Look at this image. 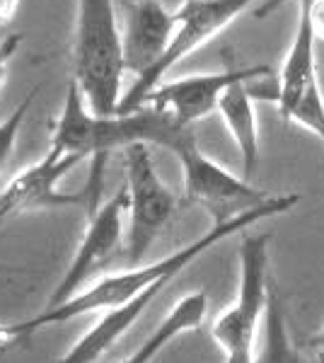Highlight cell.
I'll return each mask as SVG.
<instances>
[{
	"label": "cell",
	"mask_w": 324,
	"mask_h": 363,
	"mask_svg": "<svg viewBox=\"0 0 324 363\" xmlns=\"http://www.w3.org/2000/svg\"><path fill=\"white\" fill-rule=\"evenodd\" d=\"M298 203H300V194H279V196L271 194L269 201L245 211L238 218L225 220V223H213V228H208L201 238H196L194 242L179 247L177 252H172V255L150 262V264H135L131 269H123V272L109 274V277L99 279L97 284H92L90 289H82L78 296H73L70 301L61 303V306L44 308L39 315H34V318H29V320L13 322V325H0V332H3L10 342L17 344L20 339L34 335V332L44 330V327L63 325V322L82 318V315L104 313V310L119 308L123 303L133 301L135 296H140L143 291L152 289L155 284H169L177 274L184 272L194 259H199L203 252L216 247L218 242L238 235V233H245L247 228L262 223V220L288 213V211L296 208Z\"/></svg>",
	"instance_id": "1"
},
{
	"label": "cell",
	"mask_w": 324,
	"mask_h": 363,
	"mask_svg": "<svg viewBox=\"0 0 324 363\" xmlns=\"http://www.w3.org/2000/svg\"><path fill=\"white\" fill-rule=\"evenodd\" d=\"M191 136H196L194 126L179 124L169 114L152 107L111 116L92 114L78 83L70 80L49 150L58 155H78L82 160L92 157L95 165H104L114 150H126L128 145H162L174 153Z\"/></svg>",
	"instance_id": "2"
},
{
	"label": "cell",
	"mask_w": 324,
	"mask_h": 363,
	"mask_svg": "<svg viewBox=\"0 0 324 363\" xmlns=\"http://www.w3.org/2000/svg\"><path fill=\"white\" fill-rule=\"evenodd\" d=\"M75 75L87 107L97 116L119 114L123 54L114 0H78L75 8Z\"/></svg>",
	"instance_id": "3"
},
{
	"label": "cell",
	"mask_w": 324,
	"mask_h": 363,
	"mask_svg": "<svg viewBox=\"0 0 324 363\" xmlns=\"http://www.w3.org/2000/svg\"><path fill=\"white\" fill-rule=\"evenodd\" d=\"M240 284L233 306L223 310L211 325V337L225 356V363L255 361L257 330L264 322L271 294L269 281V235L255 233L240 242Z\"/></svg>",
	"instance_id": "4"
},
{
	"label": "cell",
	"mask_w": 324,
	"mask_h": 363,
	"mask_svg": "<svg viewBox=\"0 0 324 363\" xmlns=\"http://www.w3.org/2000/svg\"><path fill=\"white\" fill-rule=\"evenodd\" d=\"M252 3L255 0H181L179 10L174 13L177 29L167 51H164L150 73H145L143 78H135L133 85L123 92L119 114H128L143 107L150 92L157 85H162V78L177 63L184 61L186 56H191L196 49H201L216 34H220Z\"/></svg>",
	"instance_id": "5"
},
{
	"label": "cell",
	"mask_w": 324,
	"mask_h": 363,
	"mask_svg": "<svg viewBox=\"0 0 324 363\" xmlns=\"http://www.w3.org/2000/svg\"><path fill=\"white\" fill-rule=\"evenodd\" d=\"M126 165V194H128V235L126 257L131 267L143 264L160 233L169 225L177 208V199L160 179L148 145L135 143L123 150Z\"/></svg>",
	"instance_id": "6"
},
{
	"label": "cell",
	"mask_w": 324,
	"mask_h": 363,
	"mask_svg": "<svg viewBox=\"0 0 324 363\" xmlns=\"http://www.w3.org/2000/svg\"><path fill=\"white\" fill-rule=\"evenodd\" d=\"M174 155L181 165L186 201L208 211L213 223H225V220L238 218L245 211L271 199L267 191L252 186L245 177H238L230 169L218 165L213 157L206 155L199 148L196 136L186 138L174 150Z\"/></svg>",
	"instance_id": "7"
},
{
	"label": "cell",
	"mask_w": 324,
	"mask_h": 363,
	"mask_svg": "<svg viewBox=\"0 0 324 363\" xmlns=\"http://www.w3.org/2000/svg\"><path fill=\"white\" fill-rule=\"evenodd\" d=\"M123 213H128V194L126 186H119L109 201H102L95 213L87 216V230L82 235L73 259L58 281L54 294L46 301V308H56L70 301L82 291V284L92 277V272L116 250L123 238Z\"/></svg>",
	"instance_id": "8"
},
{
	"label": "cell",
	"mask_w": 324,
	"mask_h": 363,
	"mask_svg": "<svg viewBox=\"0 0 324 363\" xmlns=\"http://www.w3.org/2000/svg\"><path fill=\"white\" fill-rule=\"evenodd\" d=\"M267 66H228L220 73H201L186 75V78L162 83L150 92L143 107L160 109L169 114L174 121L184 126H194L196 121L206 119L211 112H218L220 97L240 80L255 78Z\"/></svg>",
	"instance_id": "9"
},
{
	"label": "cell",
	"mask_w": 324,
	"mask_h": 363,
	"mask_svg": "<svg viewBox=\"0 0 324 363\" xmlns=\"http://www.w3.org/2000/svg\"><path fill=\"white\" fill-rule=\"evenodd\" d=\"M82 157L78 155H58L49 150L39 162L22 169L13 179L0 189V223L13 218L17 213L37 208H61L73 206V203H85V191L80 194H63L58 191V184L73 169Z\"/></svg>",
	"instance_id": "10"
},
{
	"label": "cell",
	"mask_w": 324,
	"mask_h": 363,
	"mask_svg": "<svg viewBox=\"0 0 324 363\" xmlns=\"http://www.w3.org/2000/svg\"><path fill=\"white\" fill-rule=\"evenodd\" d=\"M177 17L167 13L160 0H138L128 8L121 34V54L126 73L143 78L157 66L174 37Z\"/></svg>",
	"instance_id": "11"
},
{
	"label": "cell",
	"mask_w": 324,
	"mask_h": 363,
	"mask_svg": "<svg viewBox=\"0 0 324 363\" xmlns=\"http://www.w3.org/2000/svg\"><path fill=\"white\" fill-rule=\"evenodd\" d=\"M317 39L312 34L308 8L303 0H298V25L293 34V44L288 49L284 68L279 73V112L281 119L288 121V116L296 109V104L308 92L320 87V75H317Z\"/></svg>",
	"instance_id": "12"
},
{
	"label": "cell",
	"mask_w": 324,
	"mask_h": 363,
	"mask_svg": "<svg viewBox=\"0 0 324 363\" xmlns=\"http://www.w3.org/2000/svg\"><path fill=\"white\" fill-rule=\"evenodd\" d=\"M206 310H208V296H206V291H191L184 298H179L172 306V310L164 315V320L152 330V335L131 356H126L119 363H152L155 356L167 344H172L177 337L186 335V332H196L206 318Z\"/></svg>",
	"instance_id": "13"
},
{
	"label": "cell",
	"mask_w": 324,
	"mask_h": 363,
	"mask_svg": "<svg viewBox=\"0 0 324 363\" xmlns=\"http://www.w3.org/2000/svg\"><path fill=\"white\" fill-rule=\"evenodd\" d=\"M247 80L235 83L225 95L220 97V104H218V114L223 116L230 136H233L235 145H238V150H240V157H242L245 179L255 172V167L259 162V153H262V150H259V126H257L255 99L247 92V85H245Z\"/></svg>",
	"instance_id": "14"
},
{
	"label": "cell",
	"mask_w": 324,
	"mask_h": 363,
	"mask_svg": "<svg viewBox=\"0 0 324 363\" xmlns=\"http://www.w3.org/2000/svg\"><path fill=\"white\" fill-rule=\"evenodd\" d=\"M264 335H262V349L255 354L252 363H305L303 354L291 339L286 322V310L281 303L279 291L271 284V294L267 303V313H264Z\"/></svg>",
	"instance_id": "15"
},
{
	"label": "cell",
	"mask_w": 324,
	"mask_h": 363,
	"mask_svg": "<svg viewBox=\"0 0 324 363\" xmlns=\"http://www.w3.org/2000/svg\"><path fill=\"white\" fill-rule=\"evenodd\" d=\"M34 97H37V90L29 92V97L22 99V102L13 109V114H10L5 121H0V167H3L5 162H8L10 153H13L15 140H17V136H20L22 121H25L29 107H32Z\"/></svg>",
	"instance_id": "16"
},
{
	"label": "cell",
	"mask_w": 324,
	"mask_h": 363,
	"mask_svg": "<svg viewBox=\"0 0 324 363\" xmlns=\"http://www.w3.org/2000/svg\"><path fill=\"white\" fill-rule=\"evenodd\" d=\"M20 34H5V29H0V87L5 83V75H8V63L15 56L17 46H20Z\"/></svg>",
	"instance_id": "17"
},
{
	"label": "cell",
	"mask_w": 324,
	"mask_h": 363,
	"mask_svg": "<svg viewBox=\"0 0 324 363\" xmlns=\"http://www.w3.org/2000/svg\"><path fill=\"white\" fill-rule=\"evenodd\" d=\"M303 3L308 8L312 34H315L317 42L324 44V0H303Z\"/></svg>",
	"instance_id": "18"
},
{
	"label": "cell",
	"mask_w": 324,
	"mask_h": 363,
	"mask_svg": "<svg viewBox=\"0 0 324 363\" xmlns=\"http://www.w3.org/2000/svg\"><path fill=\"white\" fill-rule=\"evenodd\" d=\"M17 5H20V0H0V29L8 27V22L17 13Z\"/></svg>",
	"instance_id": "19"
},
{
	"label": "cell",
	"mask_w": 324,
	"mask_h": 363,
	"mask_svg": "<svg viewBox=\"0 0 324 363\" xmlns=\"http://www.w3.org/2000/svg\"><path fill=\"white\" fill-rule=\"evenodd\" d=\"M284 3H288V0H267V3H262L255 10V17H257V20H264V17H269L271 13H274V10H279Z\"/></svg>",
	"instance_id": "20"
},
{
	"label": "cell",
	"mask_w": 324,
	"mask_h": 363,
	"mask_svg": "<svg viewBox=\"0 0 324 363\" xmlns=\"http://www.w3.org/2000/svg\"><path fill=\"white\" fill-rule=\"evenodd\" d=\"M308 344H310V349L315 351L317 356H322V359H324V327H322L320 332H317L315 337H310Z\"/></svg>",
	"instance_id": "21"
},
{
	"label": "cell",
	"mask_w": 324,
	"mask_h": 363,
	"mask_svg": "<svg viewBox=\"0 0 324 363\" xmlns=\"http://www.w3.org/2000/svg\"><path fill=\"white\" fill-rule=\"evenodd\" d=\"M13 344H15V342H10V339L5 337L3 332H0V359H3V356L8 354V349L13 347Z\"/></svg>",
	"instance_id": "22"
}]
</instances>
